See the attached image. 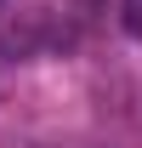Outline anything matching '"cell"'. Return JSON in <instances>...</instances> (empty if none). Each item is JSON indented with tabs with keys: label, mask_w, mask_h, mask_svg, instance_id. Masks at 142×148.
I'll return each instance as SVG.
<instances>
[{
	"label": "cell",
	"mask_w": 142,
	"mask_h": 148,
	"mask_svg": "<svg viewBox=\"0 0 142 148\" xmlns=\"http://www.w3.org/2000/svg\"><path fill=\"white\" fill-rule=\"evenodd\" d=\"M119 29L131 40H142V0H119Z\"/></svg>",
	"instance_id": "obj_1"
}]
</instances>
